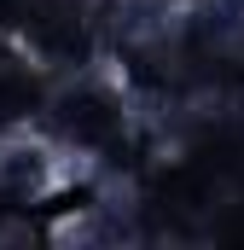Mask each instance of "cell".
<instances>
[{
	"label": "cell",
	"mask_w": 244,
	"mask_h": 250,
	"mask_svg": "<svg viewBox=\"0 0 244 250\" xmlns=\"http://www.w3.org/2000/svg\"><path fill=\"white\" fill-rule=\"evenodd\" d=\"M70 187V151L41 134H6L0 140V192L12 204H41Z\"/></svg>",
	"instance_id": "cell-1"
}]
</instances>
